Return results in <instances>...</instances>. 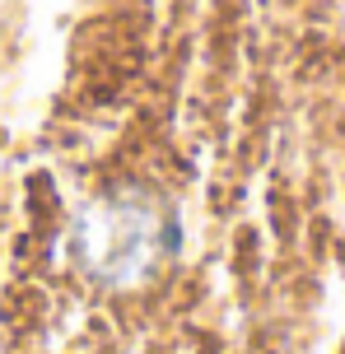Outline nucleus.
Here are the masks:
<instances>
[{
  "instance_id": "f257e3e1",
  "label": "nucleus",
  "mask_w": 345,
  "mask_h": 354,
  "mask_svg": "<svg viewBox=\"0 0 345 354\" xmlns=\"http://www.w3.org/2000/svg\"><path fill=\"white\" fill-rule=\"evenodd\" d=\"M173 243V224L145 192H108L89 201L75 219V257L84 275L108 289H131L154 266Z\"/></svg>"
}]
</instances>
